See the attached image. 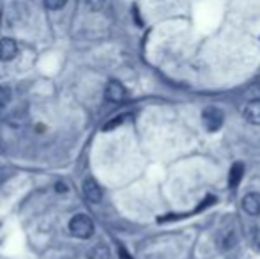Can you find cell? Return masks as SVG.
<instances>
[{
  "mask_svg": "<svg viewBox=\"0 0 260 259\" xmlns=\"http://www.w3.org/2000/svg\"><path fill=\"white\" fill-rule=\"evenodd\" d=\"M225 121V114L218 107H207L202 112V123L207 131H218Z\"/></svg>",
  "mask_w": 260,
  "mask_h": 259,
  "instance_id": "cell-2",
  "label": "cell"
},
{
  "mask_svg": "<svg viewBox=\"0 0 260 259\" xmlns=\"http://www.w3.org/2000/svg\"><path fill=\"white\" fill-rule=\"evenodd\" d=\"M120 259H131L129 256H127V252L124 249H120Z\"/></svg>",
  "mask_w": 260,
  "mask_h": 259,
  "instance_id": "cell-15",
  "label": "cell"
},
{
  "mask_svg": "<svg viewBox=\"0 0 260 259\" xmlns=\"http://www.w3.org/2000/svg\"><path fill=\"white\" fill-rule=\"evenodd\" d=\"M11 100H13V91H11V87L6 85V83L0 85V112L11 103Z\"/></svg>",
  "mask_w": 260,
  "mask_h": 259,
  "instance_id": "cell-11",
  "label": "cell"
},
{
  "mask_svg": "<svg viewBox=\"0 0 260 259\" xmlns=\"http://www.w3.org/2000/svg\"><path fill=\"white\" fill-rule=\"evenodd\" d=\"M126 118H127V116H124V114H122V116H117V118H113L112 121H108V123H106V125L103 126V130H105V131L115 130L117 126H120L124 121H126Z\"/></svg>",
  "mask_w": 260,
  "mask_h": 259,
  "instance_id": "cell-12",
  "label": "cell"
},
{
  "mask_svg": "<svg viewBox=\"0 0 260 259\" xmlns=\"http://www.w3.org/2000/svg\"><path fill=\"white\" fill-rule=\"evenodd\" d=\"M105 98L110 103H120L126 98V89L119 80H110L105 87Z\"/></svg>",
  "mask_w": 260,
  "mask_h": 259,
  "instance_id": "cell-3",
  "label": "cell"
},
{
  "mask_svg": "<svg viewBox=\"0 0 260 259\" xmlns=\"http://www.w3.org/2000/svg\"><path fill=\"white\" fill-rule=\"evenodd\" d=\"M18 55V45L14 39L4 38L0 39V61L7 63V61H13Z\"/></svg>",
  "mask_w": 260,
  "mask_h": 259,
  "instance_id": "cell-5",
  "label": "cell"
},
{
  "mask_svg": "<svg viewBox=\"0 0 260 259\" xmlns=\"http://www.w3.org/2000/svg\"><path fill=\"white\" fill-rule=\"evenodd\" d=\"M243 210L246 211L248 215H253L257 217L260 215V194L257 192H250L243 197Z\"/></svg>",
  "mask_w": 260,
  "mask_h": 259,
  "instance_id": "cell-6",
  "label": "cell"
},
{
  "mask_svg": "<svg viewBox=\"0 0 260 259\" xmlns=\"http://www.w3.org/2000/svg\"><path fill=\"white\" fill-rule=\"evenodd\" d=\"M55 190H57L58 194H64V192L69 190V187H68V185H64V183H55Z\"/></svg>",
  "mask_w": 260,
  "mask_h": 259,
  "instance_id": "cell-14",
  "label": "cell"
},
{
  "mask_svg": "<svg viewBox=\"0 0 260 259\" xmlns=\"http://www.w3.org/2000/svg\"><path fill=\"white\" fill-rule=\"evenodd\" d=\"M110 257H112V254H110V249L105 243H96V245H92L87 250V259H110Z\"/></svg>",
  "mask_w": 260,
  "mask_h": 259,
  "instance_id": "cell-10",
  "label": "cell"
},
{
  "mask_svg": "<svg viewBox=\"0 0 260 259\" xmlns=\"http://www.w3.org/2000/svg\"><path fill=\"white\" fill-rule=\"evenodd\" d=\"M243 116L251 125H260V100H253L244 107Z\"/></svg>",
  "mask_w": 260,
  "mask_h": 259,
  "instance_id": "cell-7",
  "label": "cell"
},
{
  "mask_svg": "<svg viewBox=\"0 0 260 259\" xmlns=\"http://www.w3.org/2000/svg\"><path fill=\"white\" fill-rule=\"evenodd\" d=\"M218 243L223 250L234 249L237 245V233L234 229H225L218 235Z\"/></svg>",
  "mask_w": 260,
  "mask_h": 259,
  "instance_id": "cell-8",
  "label": "cell"
},
{
  "mask_svg": "<svg viewBox=\"0 0 260 259\" xmlns=\"http://www.w3.org/2000/svg\"><path fill=\"white\" fill-rule=\"evenodd\" d=\"M83 195L87 197V200L90 203H100L101 197H103V192H101V187L98 185V181L94 178H87L83 181Z\"/></svg>",
  "mask_w": 260,
  "mask_h": 259,
  "instance_id": "cell-4",
  "label": "cell"
},
{
  "mask_svg": "<svg viewBox=\"0 0 260 259\" xmlns=\"http://www.w3.org/2000/svg\"><path fill=\"white\" fill-rule=\"evenodd\" d=\"M69 231H71V235L76 236V238L87 240V238H90L94 233V222L90 220L89 215L78 213L69 220Z\"/></svg>",
  "mask_w": 260,
  "mask_h": 259,
  "instance_id": "cell-1",
  "label": "cell"
},
{
  "mask_svg": "<svg viewBox=\"0 0 260 259\" xmlns=\"http://www.w3.org/2000/svg\"><path fill=\"white\" fill-rule=\"evenodd\" d=\"M68 4V0H45V6H46V9H50V11H58V9H62V7Z\"/></svg>",
  "mask_w": 260,
  "mask_h": 259,
  "instance_id": "cell-13",
  "label": "cell"
},
{
  "mask_svg": "<svg viewBox=\"0 0 260 259\" xmlns=\"http://www.w3.org/2000/svg\"><path fill=\"white\" fill-rule=\"evenodd\" d=\"M244 176V163L243 162H236L232 167H230V172H229V185L232 188H236L239 185V181L243 180Z\"/></svg>",
  "mask_w": 260,
  "mask_h": 259,
  "instance_id": "cell-9",
  "label": "cell"
}]
</instances>
